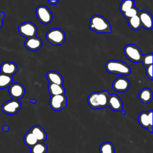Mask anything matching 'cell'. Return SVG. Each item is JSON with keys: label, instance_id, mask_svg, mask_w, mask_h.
I'll list each match as a JSON object with an SVG mask.
<instances>
[{"label": "cell", "instance_id": "cell-31", "mask_svg": "<svg viewBox=\"0 0 153 153\" xmlns=\"http://www.w3.org/2000/svg\"><path fill=\"white\" fill-rule=\"evenodd\" d=\"M2 128V130L5 132H8L10 130V127L8 125H4Z\"/></svg>", "mask_w": 153, "mask_h": 153}, {"label": "cell", "instance_id": "cell-1", "mask_svg": "<svg viewBox=\"0 0 153 153\" xmlns=\"http://www.w3.org/2000/svg\"><path fill=\"white\" fill-rule=\"evenodd\" d=\"M109 96V92L106 90L93 92L88 97V104L93 109L104 108L108 106Z\"/></svg>", "mask_w": 153, "mask_h": 153}, {"label": "cell", "instance_id": "cell-7", "mask_svg": "<svg viewBox=\"0 0 153 153\" xmlns=\"http://www.w3.org/2000/svg\"><path fill=\"white\" fill-rule=\"evenodd\" d=\"M49 105L50 108L55 111H60L67 106V98L65 94L51 96Z\"/></svg>", "mask_w": 153, "mask_h": 153}, {"label": "cell", "instance_id": "cell-13", "mask_svg": "<svg viewBox=\"0 0 153 153\" xmlns=\"http://www.w3.org/2000/svg\"><path fill=\"white\" fill-rule=\"evenodd\" d=\"M0 71L1 74L12 76L18 71V67L14 62L5 61L0 66Z\"/></svg>", "mask_w": 153, "mask_h": 153}, {"label": "cell", "instance_id": "cell-2", "mask_svg": "<svg viewBox=\"0 0 153 153\" xmlns=\"http://www.w3.org/2000/svg\"><path fill=\"white\" fill-rule=\"evenodd\" d=\"M89 28L99 33H110L112 29L110 23L103 16L94 15L92 16L89 22Z\"/></svg>", "mask_w": 153, "mask_h": 153}, {"label": "cell", "instance_id": "cell-22", "mask_svg": "<svg viewBox=\"0 0 153 153\" xmlns=\"http://www.w3.org/2000/svg\"><path fill=\"white\" fill-rule=\"evenodd\" d=\"M13 81L12 76L0 73V88H5L10 87L12 84Z\"/></svg>", "mask_w": 153, "mask_h": 153}, {"label": "cell", "instance_id": "cell-14", "mask_svg": "<svg viewBox=\"0 0 153 153\" xmlns=\"http://www.w3.org/2000/svg\"><path fill=\"white\" fill-rule=\"evenodd\" d=\"M138 17L140 19L141 26L146 30H151L152 29V16L148 11H139Z\"/></svg>", "mask_w": 153, "mask_h": 153}, {"label": "cell", "instance_id": "cell-25", "mask_svg": "<svg viewBox=\"0 0 153 153\" xmlns=\"http://www.w3.org/2000/svg\"><path fill=\"white\" fill-rule=\"evenodd\" d=\"M47 150L48 148L44 142H38L30 148V153H46Z\"/></svg>", "mask_w": 153, "mask_h": 153}, {"label": "cell", "instance_id": "cell-18", "mask_svg": "<svg viewBox=\"0 0 153 153\" xmlns=\"http://www.w3.org/2000/svg\"><path fill=\"white\" fill-rule=\"evenodd\" d=\"M29 131L36 137L38 142H44L47 137L46 132L43 128L39 125H35L32 126Z\"/></svg>", "mask_w": 153, "mask_h": 153}, {"label": "cell", "instance_id": "cell-30", "mask_svg": "<svg viewBox=\"0 0 153 153\" xmlns=\"http://www.w3.org/2000/svg\"><path fill=\"white\" fill-rule=\"evenodd\" d=\"M4 17H5V13L0 11V29L2 27L3 25V19Z\"/></svg>", "mask_w": 153, "mask_h": 153}, {"label": "cell", "instance_id": "cell-9", "mask_svg": "<svg viewBox=\"0 0 153 153\" xmlns=\"http://www.w3.org/2000/svg\"><path fill=\"white\" fill-rule=\"evenodd\" d=\"M138 122L140 126L152 133V110L143 111L138 115Z\"/></svg>", "mask_w": 153, "mask_h": 153}, {"label": "cell", "instance_id": "cell-35", "mask_svg": "<svg viewBox=\"0 0 153 153\" xmlns=\"http://www.w3.org/2000/svg\"><path fill=\"white\" fill-rule=\"evenodd\" d=\"M114 153H115V152H114Z\"/></svg>", "mask_w": 153, "mask_h": 153}, {"label": "cell", "instance_id": "cell-11", "mask_svg": "<svg viewBox=\"0 0 153 153\" xmlns=\"http://www.w3.org/2000/svg\"><path fill=\"white\" fill-rule=\"evenodd\" d=\"M130 85V84L129 81L124 76L117 78L112 84L113 90L118 93H123L127 91Z\"/></svg>", "mask_w": 153, "mask_h": 153}, {"label": "cell", "instance_id": "cell-8", "mask_svg": "<svg viewBox=\"0 0 153 153\" xmlns=\"http://www.w3.org/2000/svg\"><path fill=\"white\" fill-rule=\"evenodd\" d=\"M36 16L38 20L44 25L50 24L53 20V15L49 8L45 5H39L36 9Z\"/></svg>", "mask_w": 153, "mask_h": 153}, {"label": "cell", "instance_id": "cell-16", "mask_svg": "<svg viewBox=\"0 0 153 153\" xmlns=\"http://www.w3.org/2000/svg\"><path fill=\"white\" fill-rule=\"evenodd\" d=\"M42 45L41 39L36 36L26 38L25 42V47L32 51H35L39 50Z\"/></svg>", "mask_w": 153, "mask_h": 153}, {"label": "cell", "instance_id": "cell-12", "mask_svg": "<svg viewBox=\"0 0 153 153\" xmlns=\"http://www.w3.org/2000/svg\"><path fill=\"white\" fill-rule=\"evenodd\" d=\"M8 93L10 96L13 99L18 100L24 96L25 94V88L20 83H12V84L9 87Z\"/></svg>", "mask_w": 153, "mask_h": 153}, {"label": "cell", "instance_id": "cell-10", "mask_svg": "<svg viewBox=\"0 0 153 153\" xmlns=\"http://www.w3.org/2000/svg\"><path fill=\"white\" fill-rule=\"evenodd\" d=\"M21 103L16 99H11L5 102L1 106L3 112L8 115H14L21 108Z\"/></svg>", "mask_w": 153, "mask_h": 153}, {"label": "cell", "instance_id": "cell-20", "mask_svg": "<svg viewBox=\"0 0 153 153\" xmlns=\"http://www.w3.org/2000/svg\"><path fill=\"white\" fill-rule=\"evenodd\" d=\"M48 90L51 96L65 94V90L63 85L49 84L48 86Z\"/></svg>", "mask_w": 153, "mask_h": 153}, {"label": "cell", "instance_id": "cell-3", "mask_svg": "<svg viewBox=\"0 0 153 153\" xmlns=\"http://www.w3.org/2000/svg\"><path fill=\"white\" fill-rule=\"evenodd\" d=\"M105 69L110 74L121 76L128 75L131 73V68L127 63L117 60H108L105 64Z\"/></svg>", "mask_w": 153, "mask_h": 153}, {"label": "cell", "instance_id": "cell-17", "mask_svg": "<svg viewBox=\"0 0 153 153\" xmlns=\"http://www.w3.org/2000/svg\"><path fill=\"white\" fill-rule=\"evenodd\" d=\"M46 78L49 84H54L59 85H63V78L62 75L57 71H50L46 74Z\"/></svg>", "mask_w": 153, "mask_h": 153}, {"label": "cell", "instance_id": "cell-24", "mask_svg": "<svg viewBox=\"0 0 153 153\" xmlns=\"http://www.w3.org/2000/svg\"><path fill=\"white\" fill-rule=\"evenodd\" d=\"M127 22L128 26L132 30H137L142 27L138 16H135L131 18L127 19Z\"/></svg>", "mask_w": 153, "mask_h": 153}, {"label": "cell", "instance_id": "cell-29", "mask_svg": "<svg viewBox=\"0 0 153 153\" xmlns=\"http://www.w3.org/2000/svg\"><path fill=\"white\" fill-rule=\"evenodd\" d=\"M145 72L147 77L149 79L152 80V65L146 66L145 69Z\"/></svg>", "mask_w": 153, "mask_h": 153}, {"label": "cell", "instance_id": "cell-32", "mask_svg": "<svg viewBox=\"0 0 153 153\" xmlns=\"http://www.w3.org/2000/svg\"><path fill=\"white\" fill-rule=\"evenodd\" d=\"M48 2L50 4V5H56L59 2V1H48Z\"/></svg>", "mask_w": 153, "mask_h": 153}, {"label": "cell", "instance_id": "cell-4", "mask_svg": "<svg viewBox=\"0 0 153 153\" xmlns=\"http://www.w3.org/2000/svg\"><path fill=\"white\" fill-rule=\"evenodd\" d=\"M46 39L53 45H60L65 41V33L59 28H53L47 32L45 35Z\"/></svg>", "mask_w": 153, "mask_h": 153}, {"label": "cell", "instance_id": "cell-28", "mask_svg": "<svg viewBox=\"0 0 153 153\" xmlns=\"http://www.w3.org/2000/svg\"><path fill=\"white\" fill-rule=\"evenodd\" d=\"M141 62L145 67L152 65V54L151 53L143 55Z\"/></svg>", "mask_w": 153, "mask_h": 153}, {"label": "cell", "instance_id": "cell-27", "mask_svg": "<svg viewBox=\"0 0 153 153\" xmlns=\"http://www.w3.org/2000/svg\"><path fill=\"white\" fill-rule=\"evenodd\" d=\"M139 11H140L139 10V9L134 6V7H132L131 8H130V10H128L125 13L123 14V15L125 18H126L127 19H128L131 18L135 16H137Z\"/></svg>", "mask_w": 153, "mask_h": 153}, {"label": "cell", "instance_id": "cell-34", "mask_svg": "<svg viewBox=\"0 0 153 153\" xmlns=\"http://www.w3.org/2000/svg\"><path fill=\"white\" fill-rule=\"evenodd\" d=\"M120 112L121 113V114H122L123 115H125L126 114V111H124V110H121Z\"/></svg>", "mask_w": 153, "mask_h": 153}, {"label": "cell", "instance_id": "cell-15", "mask_svg": "<svg viewBox=\"0 0 153 153\" xmlns=\"http://www.w3.org/2000/svg\"><path fill=\"white\" fill-rule=\"evenodd\" d=\"M108 106L114 111H120L123 109V104L121 98L115 94H109Z\"/></svg>", "mask_w": 153, "mask_h": 153}, {"label": "cell", "instance_id": "cell-23", "mask_svg": "<svg viewBox=\"0 0 153 153\" xmlns=\"http://www.w3.org/2000/svg\"><path fill=\"white\" fill-rule=\"evenodd\" d=\"M99 153H114V146L112 143L105 142L100 145L99 149Z\"/></svg>", "mask_w": 153, "mask_h": 153}, {"label": "cell", "instance_id": "cell-6", "mask_svg": "<svg viewBox=\"0 0 153 153\" xmlns=\"http://www.w3.org/2000/svg\"><path fill=\"white\" fill-rule=\"evenodd\" d=\"M19 33L23 37L29 38L36 36L38 32L37 27L30 22H25L19 26Z\"/></svg>", "mask_w": 153, "mask_h": 153}, {"label": "cell", "instance_id": "cell-19", "mask_svg": "<svg viewBox=\"0 0 153 153\" xmlns=\"http://www.w3.org/2000/svg\"><path fill=\"white\" fill-rule=\"evenodd\" d=\"M138 97L140 101L143 104H147L151 102L153 98L152 91L149 88H143L139 93Z\"/></svg>", "mask_w": 153, "mask_h": 153}, {"label": "cell", "instance_id": "cell-26", "mask_svg": "<svg viewBox=\"0 0 153 153\" xmlns=\"http://www.w3.org/2000/svg\"><path fill=\"white\" fill-rule=\"evenodd\" d=\"M134 4L135 2L134 1H123L120 5V10L122 14H124L128 10L134 7Z\"/></svg>", "mask_w": 153, "mask_h": 153}, {"label": "cell", "instance_id": "cell-21", "mask_svg": "<svg viewBox=\"0 0 153 153\" xmlns=\"http://www.w3.org/2000/svg\"><path fill=\"white\" fill-rule=\"evenodd\" d=\"M23 142L27 146L30 148L32 147L38 142L36 137L30 131H28L25 133L23 137Z\"/></svg>", "mask_w": 153, "mask_h": 153}, {"label": "cell", "instance_id": "cell-33", "mask_svg": "<svg viewBox=\"0 0 153 153\" xmlns=\"http://www.w3.org/2000/svg\"><path fill=\"white\" fill-rule=\"evenodd\" d=\"M29 101H30V102H31V103H36V100L35 99H30V100H29Z\"/></svg>", "mask_w": 153, "mask_h": 153}, {"label": "cell", "instance_id": "cell-5", "mask_svg": "<svg viewBox=\"0 0 153 153\" xmlns=\"http://www.w3.org/2000/svg\"><path fill=\"white\" fill-rule=\"evenodd\" d=\"M126 57L132 62L139 63L141 62L143 54L140 48L137 45L129 44L126 45L123 50Z\"/></svg>", "mask_w": 153, "mask_h": 153}]
</instances>
